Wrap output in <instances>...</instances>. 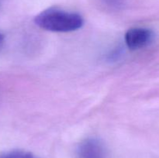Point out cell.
Listing matches in <instances>:
<instances>
[{
	"label": "cell",
	"instance_id": "6da1fadb",
	"mask_svg": "<svg viewBox=\"0 0 159 158\" xmlns=\"http://www.w3.org/2000/svg\"><path fill=\"white\" fill-rule=\"evenodd\" d=\"M36 25L45 30L55 33H69L81 29L84 20L79 13L49 8L42 11L34 19Z\"/></svg>",
	"mask_w": 159,
	"mask_h": 158
},
{
	"label": "cell",
	"instance_id": "7a4b0ae2",
	"mask_svg": "<svg viewBox=\"0 0 159 158\" xmlns=\"http://www.w3.org/2000/svg\"><path fill=\"white\" fill-rule=\"evenodd\" d=\"M155 33L152 29L145 27H133L129 29L124 36L127 47L131 50L142 49L153 42Z\"/></svg>",
	"mask_w": 159,
	"mask_h": 158
},
{
	"label": "cell",
	"instance_id": "3957f363",
	"mask_svg": "<svg viewBox=\"0 0 159 158\" xmlns=\"http://www.w3.org/2000/svg\"><path fill=\"white\" fill-rule=\"evenodd\" d=\"M77 156L78 158H107V150L99 139L88 138L80 143Z\"/></svg>",
	"mask_w": 159,
	"mask_h": 158
},
{
	"label": "cell",
	"instance_id": "277c9868",
	"mask_svg": "<svg viewBox=\"0 0 159 158\" xmlns=\"http://www.w3.org/2000/svg\"><path fill=\"white\" fill-rule=\"evenodd\" d=\"M0 158H37L32 153L23 150H14L0 154Z\"/></svg>",
	"mask_w": 159,
	"mask_h": 158
},
{
	"label": "cell",
	"instance_id": "5b68a950",
	"mask_svg": "<svg viewBox=\"0 0 159 158\" xmlns=\"http://www.w3.org/2000/svg\"><path fill=\"white\" fill-rule=\"evenodd\" d=\"M104 2L113 9H120L124 6L125 0H103Z\"/></svg>",
	"mask_w": 159,
	"mask_h": 158
},
{
	"label": "cell",
	"instance_id": "8992f818",
	"mask_svg": "<svg viewBox=\"0 0 159 158\" xmlns=\"http://www.w3.org/2000/svg\"><path fill=\"white\" fill-rule=\"evenodd\" d=\"M3 42H4V35L2 33H0V47L2 45Z\"/></svg>",
	"mask_w": 159,
	"mask_h": 158
}]
</instances>
